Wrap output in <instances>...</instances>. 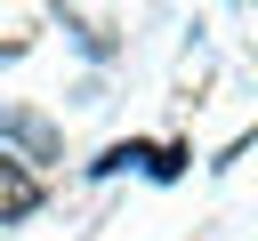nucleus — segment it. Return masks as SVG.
<instances>
[{
    "instance_id": "f257e3e1",
    "label": "nucleus",
    "mask_w": 258,
    "mask_h": 241,
    "mask_svg": "<svg viewBox=\"0 0 258 241\" xmlns=\"http://www.w3.org/2000/svg\"><path fill=\"white\" fill-rule=\"evenodd\" d=\"M0 137H8V145H24V161H32V169H48V161L64 153L56 120H40V112H24V104H0Z\"/></svg>"
},
{
    "instance_id": "f03ea898",
    "label": "nucleus",
    "mask_w": 258,
    "mask_h": 241,
    "mask_svg": "<svg viewBox=\"0 0 258 241\" xmlns=\"http://www.w3.org/2000/svg\"><path fill=\"white\" fill-rule=\"evenodd\" d=\"M32 209H40L32 161H8V153H0V225H16V217H32Z\"/></svg>"
},
{
    "instance_id": "7ed1b4c3",
    "label": "nucleus",
    "mask_w": 258,
    "mask_h": 241,
    "mask_svg": "<svg viewBox=\"0 0 258 241\" xmlns=\"http://www.w3.org/2000/svg\"><path fill=\"white\" fill-rule=\"evenodd\" d=\"M145 153H153V145H137V137H129V145H105V153L89 161V177H113V169H129V161H145Z\"/></svg>"
},
{
    "instance_id": "20e7f679",
    "label": "nucleus",
    "mask_w": 258,
    "mask_h": 241,
    "mask_svg": "<svg viewBox=\"0 0 258 241\" xmlns=\"http://www.w3.org/2000/svg\"><path fill=\"white\" fill-rule=\"evenodd\" d=\"M185 161H194L185 145H153V153H145V169H153L161 185H169V177H185Z\"/></svg>"
}]
</instances>
